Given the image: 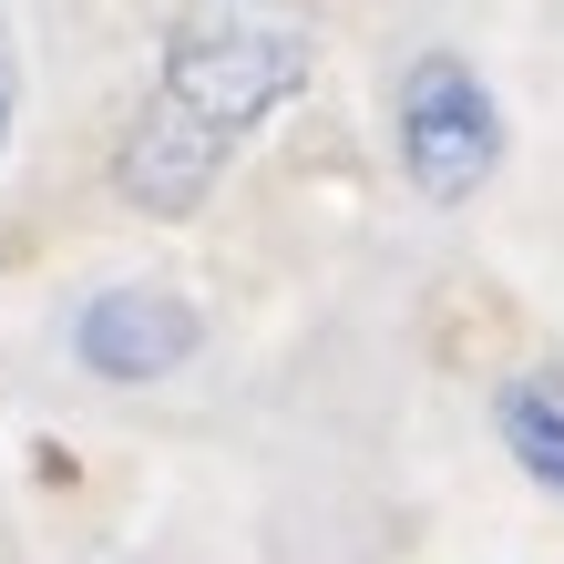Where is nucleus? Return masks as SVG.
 <instances>
[{
    "label": "nucleus",
    "instance_id": "nucleus-2",
    "mask_svg": "<svg viewBox=\"0 0 564 564\" xmlns=\"http://www.w3.org/2000/svg\"><path fill=\"white\" fill-rule=\"evenodd\" d=\"M390 144H401V175L421 206H473L503 164V104L462 52H421L390 93Z\"/></svg>",
    "mask_w": 564,
    "mask_h": 564
},
{
    "label": "nucleus",
    "instance_id": "nucleus-4",
    "mask_svg": "<svg viewBox=\"0 0 564 564\" xmlns=\"http://www.w3.org/2000/svg\"><path fill=\"white\" fill-rule=\"evenodd\" d=\"M226 164H237V144H226L216 123H195L175 104H144V123L113 154V195H123V206H144V216H195L216 195Z\"/></svg>",
    "mask_w": 564,
    "mask_h": 564
},
{
    "label": "nucleus",
    "instance_id": "nucleus-6",
    "mask_svg": "<svg viewBox=\"0 0 564 564\" xmlns=\"http://www.w3.org/2000/svg\"><path fill=\"white\" fill-rule=\"evenodd\" d=\"M11 113H21V52H11V21H0V144H11Z\"/></svg>",
    "mask_w": 564,
    "mask_h": 564
},
{
    "label": "nucleus",
    "instance_id": "nucleus-3",
    "mask_svg": "<svg viewBox=\"0 0 564 564\" xmlns=\"http://www.w3.org/2000/svg\"><path fill=\"white\" fill-rule=\"evenodd\" d=\"M206 349V318H195V297L175 288H93L83 308H73V359L93 380H113V390H134V380H175L185 359Z\"/></svg>",
    "mask_w": 564,
    "mask_h": 564
},
{
    "label": "nucleus",
    "instance_id": "nucleus-5",
    "mask_svg": "<svg viewBox=\"0 0 564 564\" xmlns=\"http://www.w3.org/2000/svg\"><path fill=\"white\" fill-rule=\"evenodd\" d=\"M492 431H503V452H513L544 492H564V359L492 390Z\"/></svg>",
    "mask_w": 564,
    "mask_h": 564
},
{
    "label": "nucleus",
    "instance_id": "nucleus-1",
    "mask_svg": "<svg viewBox=\"0 0 564 564\" xmlns=\"http://www.w3.org/2000/svg\"><path fill=\"white\" fill-rule=\"evenodd\" d=\"M308 73H318L308 21H288V11H195L164 42L154 104H175L195 123H216L226 144H247L268 113H288L308 93Z\"/></svg>",
    "mask_w": 564,
    "mask_h": 564
}]
</instances>
